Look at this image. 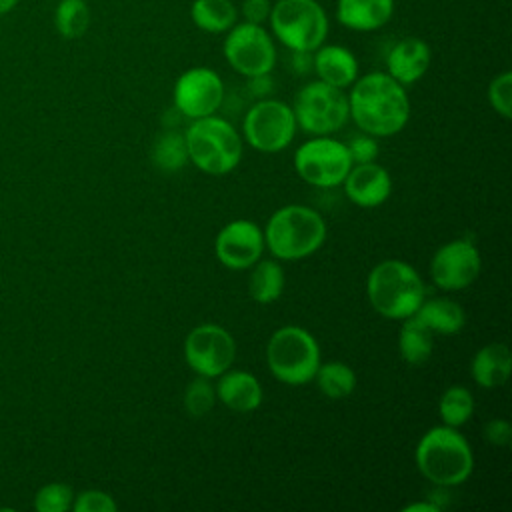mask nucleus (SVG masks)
I'll return each instance as SVG.
<instances>
[{
	"mask_svg": "<svg viewBox=\"0 0 512 512\" xmlns=\"http://www.w3.org/2000/svg\"><path fill=\"white\" fill-rule=\"evenodd\" d=\"M72 510L74 512H116L118 504L108 492L92 488V490L74 494Z\"/></svg>",
	"mask_w": 512,
	"mask_h": 512,
	"instance_id": "473e14b6",
	"label": "nucleus"
},
{
	"mask_svg": "<svg viewBox=\"0 0 512 512\" xmlns=\"http://www.w3.org/2000/svg\"><path fill=\"white\" fill-rule=\"evenodd\" d=\"M484 436L494 446H508L512 438V426L502 418H494L484 426Z\"/></svg>",
	"mask_w": 512,
	"mask_h": 512,
	"instance_id": "f704fd0d",
	"label": "nucleus"
},
{
	"mask_svg": "<svg viewBox=\"0 0 512 512\" xmlns=\"http://www.w3.org/2000/svg\"><path fill=\"white\" fill-rule=\"evenodd\" d=\"M472 414H474V396L468 388L454 384L442 392L438 400V416L442 424L460 428L472 418Z\"/></svg>",
	"mask_w": 512,
	"mask_h": 512,
	"instance_id": "bb28decb",
	"label": "nucleus"
},
{
	"mask_svg": "<svg viewBox=\"0 0 512 512\" xmlns=\"http://www.w3.org/2000/svg\"><path fill=\"white\" fill-rule=\"evenodd\" d=\"M314 66L312 72H316L318 80L336 86V88H348L358 78V60L346 46L338 44H320L314 52Z\"/></svg>",
	"mask_w": 512,
	"mask_h": 512,
	"instance_id": "6ab92c4d",
	"label": "nucleus"
},
{
	"mask_svg": "<svg viewBox=\"0 0 512 512\" xmlns=\"http://www.w3.org/2000/svg\"><path fill=\"white\" fill-rule=\"evenodd\" d=\"M190 18L202 32L224 34L238 22V8L232 0H194Z\"/></svg>",
	"mask_w": 512,
	"mask_h": 512,
	"instance_id": "393cba45",
	"label": "nucleus"
},
{
	"mask_svg": "<svg viewBox=\"0 0 512 512\" xmlns=\"http://www.w3.org/2000/svg\"><path fill=\"white\" fill-rule=\"evenodd\" d=\"M182 402H184V410L188 416H192V418L206 416L216 404V388L210 382V378L196 376L194 380H190L184 390Z\"/></svg>",
	"mask_w": 512,
	"mask_h": 512,
	"instance_id": "c756f323",
	"label": "nucleus"
},
{
	"mask_svg": "<svg viewBox=\"0 0 512 512\" xmlns=\"http://www.w3.org/2000/svg\"><path fill=\"white\" fill-rule=\"evenodd\" d=\"M268 22L274 38L292 52H314L328 36V16L316 0H278Z\"/></svg>",
	"mask_w": 512,
	"mask_h": 512,
	"instance_id": "0eeeda50",
	"label": "nucleus"
},
{
	"mask_svg": "<svg viewBox=\"0 0 512 512\" xmlns=\"http://www.w3.org/2000/svg\"><path fill=\"white\" fill-rule=\"evenodd\" d=\"M262 228L246 218L232 220L220 228L214 240V254L218 262L230 270H248L264 254Z\"/></svg>",
	"mask_w": 512,
	"mask_h": 512,
	"instance_id": "2eb2a0df",
	"label": "nucleus"
},
{
	"mask_svg": "<svg viewBox=\"0 0 512 512\" xmlns=\"http://www.w3.org/2000/svg\"><path fill=\"white\" fill-rule=\"evenodd\" d=\"M352 168V158L344 142L332 136H312L294 152V170L310 186H340Z\"/></svg>",
	"mask_w": 512,
	"mask_h": 512,
	"instance_id": "9d476101",
	"label": "nucleus"
},
{
	"mask_svg": "<svg viewBox=\"0 0 512 512\" xmlns=\"http://www.w3.org/2000/svg\"><path fill=\"white\" fill-rule=\"evenodd\" d=\"M56 32L66 40H76L90 26V6L86 0H58L54 10Z\"/></svg>",
	"mask_w": 512,
	"mask_h": 512,
	"instance_id": "cd10ccee",
	"label": "nucleus"
},
{
	"mask_svg": "<svg viewBox=\"0 0 512 512\" xmlns=\"http://www.w3.org/2000/svg\"><path fill=\"white\" fill-rule=\"evenodd\" d=\"M264 246L276 260L296 262L318 252L326 240V222L318 210L288 204L272 212L264 226Z\"/></svg>",
	"mask_w": 512,
	"mask_h": 512,
	"instance_id": "7ed1b4c3",
	"label": "nucleus"
},
{
	"mask_svg": "<svg viewBox=\"0 0 512 512\" xmlns=\"http://www.w3.org/2000/svg\"><path fill=\"white\" fill-rule=\"evenodd\" d=\"M314 382L326 398L342 400L354 392L356 374L346 362H338V360L324 362V364L320 362V366L314 374Z\"/></svg>",
	"mask_w": 512,
	"mask_h": 512,
	"instance_id": "a878e982",
	"label": "nucleus"
},
{
	"mask_svg": "<svg viewBox=\"0 0 512 512\" xmlns=\"http://www.w3.org/2000/svg\"><path fill=\"white\" fill-rule=\"evenodd\" d=\"M512 370V358L510 350L502 342H492L482 346L470 362V374L472 380L482 388H500L506 384Z\"/></svg>",
	"mask_w": 512,
	"mask_h": 512,
	"instance_id": "412c9836",
	"label": "nucleus"
},
{
	"mask_svg": "<svg viewBox=\"0 0 512 512\" xmlns=\"http://www.w3.org/2000/svg\"><path fill=\"white\" fill-rule=\"evenodd\" d=\"M184 142L188 162L210 176H224L232 172L240 164L244 152L240 132L216 114L192 120L184 130Z\"/></svg>",
	"mask_w": 512,
	"mask_h": 512,
	"instance_id": "39448f33",
	"label": "nucleus"
},
{
	"mask_svg": "<svg viewBox=\"0 0 512 512\" xmlns=\"http://www.w3.org/2000/svg\"><path fill=\"white\" fill-rule=\"evenodd\" d=\"M432 64V50L426 40L408 36L396 42L386 56V72L400 82L402 86H410L418 82Z\"/></svg>",
	"mask_w": 512,
	"mask_h": 512,
	"instance_id": "f3484780",
	"label": "nucleus"
},
{
	"mask_svg": "<svg viewBox=\"0 0 512 512\" xmlns=\"http://www.w3.org/2000/svg\"><path fill=\"white\" fill-rule=\"evenodd\" d=\"M414 316L432 332L446 336L460 332L466 324L462 306L450 298H424Z\"/></svg>",
	"mask_w": 512,
	"mask_h": 512,
	"instance_id": "4be33fe9",
	"label": "nucleus"
},
{
	"mask_svg": "<svg viewBox=\"0 0 512 512\" xmlns=\"http://www.w3.org/2000/svg\"><path fill=\"white\" fill-rule=\"evenodd\" d=\"M394 0H338V22L354 32H374L390 22Z\"/></svg>",
	"mask_w": 512,
	"mask_h": 512,
	"instance_id": "aec40b11",
	"label": "nucleus"
},
{
	"mask_svg": "<svg viewBox=\"0 0 512 512\" xmlns=\"http://www.w3.org/2000/svg\"><path fill=\"white\" fill-rule=\"evenodd\" d=\"M320 362V344L302 326H282L266 342V366L282 384L302 386L312 382Z\"/></svg>",
	"mask_w": 512,
	"mask_h": 512,
	"instance_id": "423d86ee",
	"label": "nucleus"
},
{
	"mask_svg": "<svg viewBox=\"0 0 512 512\" xmlns=\"http://www.w3.org/2000/svg\"><path fill=\"white\" fill-rule=\"evenodd\" d=\"M296 130L292 106L276 98L258 100L248 108L242 120V140L264 154H276L288 148Z\"/></svg>",
	"mask_w": 512,
	"mask_h": 512,
	"instance_id": "1a4fd4ad",
	"label": "nucleus"
},
{
	"mask_svg": "<svg viewBox=\"0 0 512 512\" xmlns=\"http://www.w3.org/2000/svg\"><path fill=\"white\" fill-rule=\"evenodd\" d=\"M404 512H440V506L434 502H412L402 508Z\"/></svg>",
	"mask_w": 512,
	"mask_h": 512,
	"instance_id": "58836bf2",
	"label": "nucleus"
},
{
	"mask_svg": "<svg viewBox=\"0 0 512 512\" xmlns=\"http://www.w3.org/2000/svg\"><path fill=\"white\" fill-rule=\"evenodd\" d=\"M366 296L380 316L404 320L414 316L424 302L426 286L422 276L408 262L388 258L368 272Z\"/></svg>",
	"mask_w": 512,
	"mask_h": 512,
	"instance_id": "20e7f679",
	"label": "nucleus"
},
{
	"mask_svg": "<svg viewBox=\"0 0 512 512\" xmlns=\"http://www.w3.org/2000/svg\"><path fill=\"white\" fill-rule=\"evenodd\" d=\"M342 186L346 198L360 208H376L392 194L390 172L378 162L352 164Z\"/></svg>",
	"mask_w": 512,
	"mask_h": 512,
	"instance_id": "dca6fc26",
	"label": "nucleus"
},
{
	"mask_svg": "<svg viewBox=\"0 0 512 512\" xmlns=\"http://www.w3.org/2000/svg\"><path fill=\"white\" fill-rule=\"evenodd\" d=\"M250 270L248 276V292L250 298L258 304H272L276 302L286 286V274L280 266V260L268 258L258 260Z\"/></svg>",
	"mask_w": 512,
	"mask_h": 512,
	"instance_id": "5701e85b",
	"label": "nucleus"
},
{
	"mask_svg": "<svg viewBox=\"0 0 512 512\" xmlns=\"http://www.w3.org/2000/svg\"><path fill=\"white\" fill-rule=\"evenodd\" d=\"M222 52L232 70L244 78L270 74L276 64V46L262 24L236 22L224 38Z\"/></svg>",
	"mask_w": 512,
	"mask_h": 512,
	"instance_id": "9b49d317",
	"label": "nucleus"
},
{
	"mask_svg": "<svg viewBox=\"0 0 512 512\" xmlns=\"http://www.w3.org/2000/svg\"><path fill=\"white\" fill-rule=\"evenodd\" d=\"M216 400L234 412H252L264 400L260 380L248 370L228 368L216 378Z\"/></svg>",
	"mask_w": 512,
	"mask_h": 512,
	"instance_id": "a211bd4d",
	"label": "nucleus"
},
{
	"mask_svg": "<svg viewBox=\"0 0 512 512\" xmlns=\"http://www.w3.org/2000/svg\"><path fill=\"white\" fill-rule=\"evenodd\" d=\"M314 58L312 52H292V68L296 74H308L312 72Z\"/></svg>",
	"mask_w": 512,
	"mask_h": 512,
	"instance_id": "4c0bfd02",
	"label": "nucleus"
},
{
	"mask_svg": "<svg viewBox=\"0 0 512 512\" xmlns=\"http://www.w3.org/2000/svg\"><path fill=\"white\" fill-rule=\"evenodd\" d=\"M482 268L478 246L468 238H454L442 244L430 260L432 282L446 292L468 288Z\"/></svg>",
	"mask_w": 512,
	"mask_h": 512,
	"instance_id": "ddd939ff",
	"label": "nucleus"
},
{
	"mask_svg": "<svg viewBox=\"0 0 512 512\" xmlns=\"http://www.w3.org/2000/svg\"><path fill=\"white\" fill-rule=\"evenodd\" d=\"M240 10H242V16H244V22L264 24L270 16L272 2L270 0H244Z\"/></svg>",
	"mask_w": 512,
	"mask_h": 512,
	"instance_id": "c9c22d12",
	"label": "nucleus"
},
{
	"mask_svg": "<svg viewBox=\"0 0 512 512\" xmlns=\"http://www.w3.org/2000/svg\"><path fill=\"white\" fill-rule=\"evenodd\" d=\"M248 88L254 96H268L272 90V80L268 74L252 76V78H248Z\"/></svg>",
	"mask_w": 512,
	"mask_h": 512,
	"instance_id": "e433bc0d",
	"label": "nucleus"
},
{
	"mask_svg": "<svg viewBox=\"0 0 512 512\" xmlns=\"http://www.w3.org/2000/svg\"><path fill=\"white\" fill-rule=\"evenodd\" d=\"M184 360L196 376L218 378L236 360V340L220 324L194 326L184 338Z\"/></svg>",
	"mask_w": 512,
	"mask_h": 512,
	"instance_id": "f8f14e48",
	"label": "nucleus"
},
{
	"mask_svg": "<svg viewBox=\"0 0 512 512\" xmlns=\"http://www.w3.org/2000/svg\"><path fill=\"white\" fill-rule=\"evenodd\" d=\"M20 4V0H0V16L8 14L10 10H14Z\"/></svg>",
	"mask_w": 512,
	"mask_h": 512,
	"instance_id": "ea45409f",
	"label": "nucleus"
},
{
	"mask_svg": "<svg viewBox=\"0 0 512 512\" xmlns=\"http://www.w3.org/2000/svg\"><path fill=\"white\" fill-rule=\"evenodd\" d=\"M348 154L352 158V164H364V162H374L380 154V146L378 140L370 134H358L354 138H350V142L346 144Z\"/></svg>",
	"mask_w": 512,
	"mask_h": 512,
	"instance_id": "72a5a7b5",
	"label": "nucleus"
},
{
	"mask_svg": "<svg viewBox=\"0 0 512 512\" xmlns=\"http://www.w3.org/2000/svg\"><path fill=\"white\" fill-rule=\"evenodd\" d=\"M432 330L422 324L416 316H408L402 320L398 332V354L406 364L418 366L424 364L432 356L434 338Z\"/></svg>",
	"mask_w": 512,
	"mask_h": 512,
	"instance_id": "b1692460",
	"label": "nucleus"
},
{
	"mask_svg": "<svg viewBox=\"0 0 512 512\" xmlns=\"http://www.w3.org/2000/svg\"><path fill=\"white\" fill-rule=\"evenodd\" d=\"M488 102L504 120L512 118V74L502 72L488 84Z\"/></svg>",
	"mask_w": 512,
	"mask_h": 512,
	"instance_id": "2f4dec72",
	"label": "nucleus"
},
{
	"mask_svg": "<svg viewBox=\"0 0 512 512\" xmlns=\"http://www.w3.org/2000/svg\"><path fill=\"white\" fill-rule=\"evenodd\" d=\"M74 492L64 482H50L42 486L34 496V508L38 512H66L72 508Z\"/></svg>",
	"mask_w": 512,
	"mask_h": 512,
	"instance_id": "7c9ffc66",
	"label": "nucleus"
},
{
	"mask_svg": "<svg viewBox=\"0 0 512 512\" xmlns=\"http://www.w3.org/2000/svg\"><path fill=\"white\" fill-rule=\"evenodd\" d=\"M416 468L438 488L464 484L474 470V452L458 428L440 424L426 430L414 450Z\"/></svg>",
	"mask_w": 512,
	"mask_h": 512,
	"instance_id": "f03ea898",
	"label": "nucleus"
},
{
	"mask_svg": "<svg viewBox=\"0 0 512 512\" xmlns=\"http://www.w3.org/2000/svg\"><path fill=\"white\" fill-rule=\"evenodd\" d=\"M296 126L310 136H332L350 118L348 94L322 80L304 84L292 104Z\"/></svg>",
	"mask_w": 512,
	"mask_h": 512,
	"instance_id": "6e6552de",
	"label": "nucleus"
},
{
	"mask_svg": "<svg viewBox=\"0 0 512 512\" xmlns=\"http://www.w3.org/2000/svg\"><path fill=\"white\" fill-rule=\"evenodd\" d=\"M174 108L190 118L216 114L224 102V82L218 72L206 66H194L182 72L174 84Z\"/></svg>",
	"mask_w": 512,
	"mask_h": 512,
	"instance_id": "4468645a",
	"label": "nucleus"
},
{
	"mask_svg": "<svg viewBox=\"0 0 512 512\" xmlns=\"http://www.w3.org/2000/svg\"><path fill=\"white\" fill-rule=\"evenodd\" d=\"M154 166L164 172H176L188 164L184 134L168 130L160 134L152 146Z\"/></svg>",
	"mask_w": 512,
	"mask_h": 512,
	"instance_id": "c85d7f7f",
	"label": "nucleus"
},
{
	"mask_svg": "<svg viewBox=\"0 0 512 512\" xmlns=\"http://www.w3.org/2000/svg\"><path fill=\"white\" fill-rule=\"evenodd\" d=\"M352 122L374 138L398 134L410 120V100L406 86L388 72H368L352 82L348 94Z\"/></svg>",
	"mask_w": 512,
	"mask_h": 512,
	"instance_id": "f257e3e1",
	"label": "nucleus"
}]
</instances>
